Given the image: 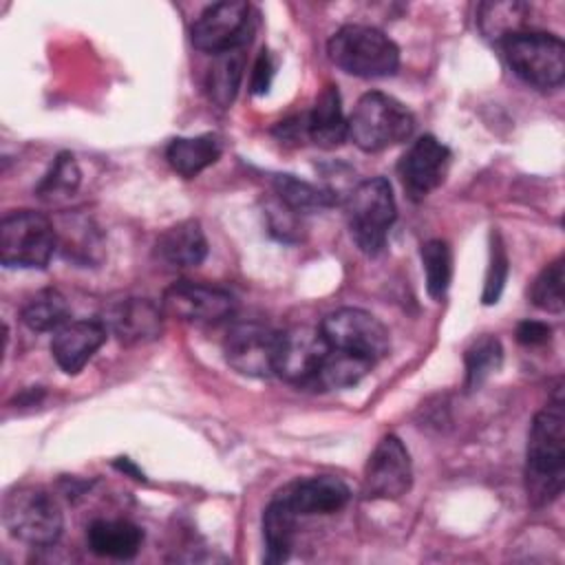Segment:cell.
I'll use <instances>...</instances> for the list:
<instances>
[{"mask_svg": "<svg viewBox=\"0 0 565 565\" xmlns=\"http://www.w3.org/2000/svg\"><path fill=\"white\" fill-rule=\"evenodd\" d=\"M565 481V411L558 397L532 419L525 450V488L534 505L554 501Z\"/></svg>", "mask_w": 565, "mask_h": 565, "instance_id": "6da1fadb", "label": "cell"}, {"mask_svg": "<svg viewBox=\"0 0 565 565\" xmlns=\"http://www.w3.org/2000/svg\"><path fill=\"white\" fill-rule=\"evenodd\" d=\"M327 53L338 68L358 77H388L399 66L397 44L384 31L366 24L338 29L327 44Z\"/></svg>", "mask_w": 565, "mask_h": 565, "instance_id": "7a4b0ae2", "label": "cell"}, {"mask_svg": "<svg viewBox=\"0 0 565 565\" xmlns=\"http://www.w3.org/2000/svg\"><path fill=\"white\" fill-rule=\"evenodd\" d=\"M413 113L395 97L371 90L364 93L349 117V137L364 152H380L413 135Z\"/></svg>", "mask_w": 565, "mask_h": 565, "instance_id": "3957f363", "label": "cell"}, {"mask_svg": "<svg viewBox=\"0 0 565 565\" xmlns=\"http://www.w3.org/2000/svg\"><path fill=\"white\" fill-rule=\"evenodd\" d=\"M395 216L397 205L393 188L384 177H371L358 183L347 196L351 236L355 245L369 256H375L384 249Z\"/></svg>", "mask_w": 565, "mask_h": 565, "instance_id": "277c9868", "label": "cell"}, {"mask_svg": "<svg viewBox=\"0 0 565 565\" xmlns=\"http://www.w3.org/2000/svg\"><path fill=\"white\" fill-rule=\"evenodd\" d=\"M503 53L510 68L530 86L550 90L565 77V44L558 35L545 31H519L508 35Z\"/></svg>", "mask_w": 565, "mask_h": 565, "instance_id": "5b68a950", "label": "cell"}, {"mask_svg": "<svg viewBox=\"0 0 565 565\" xmlns=\"http://www.w3.org/2000/svg\"><path fill=\"white\" fill-rule=\"evenodd\" d=\"M4 527L9 534L33 547H49L62 536L64 516L51 492L22 486L4 499Z\"/></svg>", "mask_w": 565, "mask_h": 565, "instance_id": "8992f818", "label": "cell"}, {"mask_svg": "<svg viewBox=\"0 0 565 565\" xmlns=\"http://www.w3.org/2000/svg\"><path fill=\"white\" fill-rule=\"evenodd\" d=\"M57 247L53 223L33 210H18L0 223V260L4 267L42 269Z\"/></svg>", "mask_w": 565, "mask_h": 565, "instance_id": "52a82bcc", "label": "cell"}, {"mask_svg": "<svg viewBox=\"0 0 565 565\" xmlns=\"http://www.w3.org/2000/svg\"><path fill=\"white\" fill-rule=\"evenodd\" d=\"M329 349L360 355L369 362H380L388 349V329L369 311L358 307H342L322 318L318 324Z\"/></svg>", "mask_w": 565, "mask_h": 565, "instance_id": "ba28073f", "label": "cell"}, {"mask_svg": "<svg viewBox=\"0 0 565 565\" xmlns=\"http://www.w3.org/2000/svg\"><path fill=\"white\" fill-rule=\"evenodd\" d=\"M413 486V463L404 441L397 435H384L362 475V494L366 499H399Z\"/></svg>", "mask_w": 565, "mask_h": 565, "instance_id": "9c48e42d", "label": "cell"}, {"mask_svg": "<svg viewBox=\"0 0 565 565\" xmlns=\"http://www.w3.org/2000/svg\"><path fill=\"white\" fill-rule=\"evenodd\" d=\"M278 333L271 327L247 320L236 322L227 329L223 338V355L225 362L243 375L249 377H267L274 373Z\"/></svg>", "mask_w": 565, "mask_h": 565, "instance_id": "30bf717a", "label": "cell"}, {"mask_svg": "<svg viewBox=\"0 0 565 565\" xmlns=\"http://www.w3.org/2000/svg\"><path fill=\"white\" fill-rule=\"evenodd\" d=\"M190 40L199 51L223 53L245 46L249 40V4L241 0H225L210 4L194 20Z\"/></svg>", "mask_w": 565, "mask_h": 565, "instance_id": "8fae6325", "label": "cell"}, {"mask_svg": "<svg viewBox=\"0 0 565 565\" xmlns=\"http://www.w3.org/2000/svg\"><path fill=\"white\" fill-rule=\"evenodd\" d=\"M161 307L166 316L185 320V322H218L230 318L236 311V298L216 285L177 280L163 296Z\"/></svg>", "mask_w": 565, "mask_h": 565, "instance_id": "7c38bea8", "label": "cell"}, {"mask_svg": "<svg viewBox=\"0 0 565 565\" xmlns=\"http://www.w3.org/2000/svg\"><path fill=\"white\" fill-rule=\"evenodd\" d=\"M329 353L320 327L298 324L278 333L274 373L294 384H313V377Z\"/></svg>", "mask_w": 565, "mask_h": 565, "instance_id": "4fadbf2b", "label": "cell"}, {"mask_svg": "<svg viewBox=\"0 0 565 565\" xmlns=\"http://www.w3.org/2000/svg\"><path fill=\"white\" fill-rule=\"evenodd\" d=\"M450 166V150L433 135H424L415 139L408 150L402 154L397 172L406 194L413 201L426 199L433 190H437Z\"/></svg>", "mask_w": 565, "mask_h": 565, "instance_id": "5bb4252c", "label": "cell"}, {"mask_svg": "<svg viewBox=\"0 0 565 565\" xmlns=\"http://www.w3.org/2000/svg\"><path fill=\"white\" fill-rule=\"evenodd\" d=\"M163 307L150 298H124L106 307L102 322L121 344H146L163 331Z\"/></svg>", "mask_w": 565, "mask_h": 565, "instance_id": "9a60e30c", "label": "cell"}, {"mask_svg": "<svg viewBox=\"0 0 565 565\" xmlns=\"http://www.w3.org/2000/svg\"><path fill=\"white\" fill-rule=\"evenodd\" d=\"M108 329L99 320H68L62 324L51 340V353L57 366L75 375L79 373L86 362L95 355V351L106 342Z\"/></svg>", "mask_w": 565, "mask_h": 565, "instance_id": "2e32d148", "label": "cell"}, {"mask_svg": "<svg viewBox=\"0 0 565 565\" xmlns=\"http://www.w3.org/2000/svg\"><path fill=\"white\" fill-rule=\"evenodd\" d=\"M278 497L298 514H333L342 510L351 497L347 483L331 475H318L309 479H298L285 486Z\"/></svg>", "mask_w": 565, "mask_h": 565, "instance_id": "e0dca14e", "label": "cell"}, {"mask_svg": "<svg viewBox=\"0 0 565 565\" xmlns=\"http://www.w3.org/2000/svg\"><path fill=\"white\" fill-rule=\"evenodd\" d=\"M161 263L174 269L196 267L207 256V238L199 221L188 218L168 230H163L157 238L154 247Z\"/></svg>", "mask_w": 565, "mask_h": 565, "instance_id": "ac0fdd59", "label": "cell"}, {"mask_svg": "<svg viewBox=\"0 0 565 565\" xmlns=\"http://www.w3.org/2000/svg\"><path fill=\"white\" fill-rule=\"evenodd\" d=\"M307 119V137L320 148H335L349 137V119L342 110V97L335 84H324Z\"/></svg>", "mask_w": 565, "mask_h": 565, "instance_id": "d6986e66", "label": "cell"}, {"mask_svg": "<svg viewBox=\"0 0 565 565\" xmlns=\"http://www.w3.org/2000/svg\"><path fill=\"white\" fill-rule=\"evenodd\" d=\"M86 543L97 556L126 561L141 550L143 532L139 525L126 519H99L90 523L86 532Z\"/></svg>", "mask_w": 565, "mask_h": 565, "instance_id": "ffe728a7", "label": "cell"}, {"mask_svg": "<svg viewBox=\"0 0 565 565\" xmlns=\"http://www.w3.org/2000/svg\"><path fill=\"white\" fill-rule=\"evenodd\" d=\"M221 141L214 135H196V137H177L168 143L166 148V159L170 168L185 177L192 179L212 163L218 161L221 157Z\"/></svg>", "mask_w": 565, "mask_h": 565, "instance_id": "44dd1931", "label": "cell"}, {"mask_svg": "<svg viewBox=\"0 0 565 565\" xmlns=\"http://www.w3.org/2000/svg\"><path fill=\"white\" fill-rule=\"evenodd\" d=\"M298 514L276 494L263 512V539H265V561L282 563L289 558L296 539Z\"/></svg>", "mask_w": 565, "mask_h": 565, "instance_id": "7402d4cb", "label": "cell"}, {"mask_svg": "<svg viewBox=\"0 0 565 565\" xmlns=\"http://www.w3.org/2000/svg\"><path fill=\"white\" fill-rule=\"evenodd\" d=\"M274 190L278 201L289 207L294 214H309L320 212L338 203L335 192L329 188H318L309 181H302L291 174H278L274 177Z\"/></svg>", "mask_w": 565, "mask_h": 565, "instance_id": "603a6c76", "label": "cell"}, {"mask_svg": "<svg viewBox=\"0 0 565 565\" xmlns=\"http://www.w3.org/2000/svg\"><path fill=\"white\" fill-rule=\"evenodd\" d=\"M243 62H245L243 46H236V49L214 55V62L207 71L205 88H207L210 99L216 106L227 108L234 102L238 86H241V77H243Z\"/></svg>", "mask_w": 565, "mask_h": 565, "instance_id": "cb8c5ba5", "label": "cell"}, {"mask_svg": "<svg viewBox=\"0 0 565 565\" xmlns=\"http://www.w3.org/2000/svg\"><path fill=\"white\" fill-rule=\"evenodd\" d=\"M20 316L31 331H57L71 320V307L62 291L46 287L24 302Z\"/></svg>", "mask_w": 565, "mask_h": 565, "instance_id": "d4e9b609", "label": "cell"}, {"mask_svg": "<svg viewBox=\"0 0 565 565\" xmlns=\"http://www.w3.org/2000/svg\"><path fill=\"white\" fill-rule=\"evenodd\" d=\"M371 369H373V362L360 355L329 349V353L324 355L313 377V384L322 388H349V386H355Z\"/></svg>", "mask_w": 565, "mask_h": 565, "instance_id": "484cf974", "label": "cell"}, {"mask_svg": "<svg viewBox=\"0 0 565 565\" xmlns=\"http://www.w3.org/2000/svg\"><path fill=\"white\" fill-rule=\"evenodd\" d=\"M530 7L525 2H483L479 4V29L486 38L503 42L508 35L523 31Z\"/></svg>", "mask_w": 565, "mask_h": 565, "instance_id": "4316f807", "label": "cell"}, {"mask_svg": "<svg viewBox=\"0 0 565 565\" xmlns=\"http://www.w3.org/2000/svg\"><path fill=\"white\" fill-rule=\"evenodd\" d=\"M79 181L82 172L75 157L71 152H60L35 185V194L44 203H60L77 192Z\"/></svg>", "mask_w": 565, "mask_h": 565, "instance_id": "83f0119b", "label": "cell"}, {"mask_svg": "<svg viewBox=\"0 0 565 565\" xmlns=\"http://www.w3.org/2000/svg\"><path fill=\"white\" fill-rule=\"evenodd\" d=\"M503 362V347L494 335H481L470 342L463 353L466 364V388H479L492 373L501 369Z\"/></svg>", "mask_w": 565, "mask_h": 565, "instance_id": "f1b7e54d", "label": "cell"}, {"mask_svg": "<svg viewBox=\"0 0 565 565\" xmlns=\"http://www.w3.org/2000/svg\"><path fill=\"white\" fill-rule=\"evenodd\" d=\"M422 265L426 276V289L430 298H444L452 280V254L450 245L441 238H430L422 245Z\"/></svg>", "mask_w": 565, "mask_h": 565, "instance_id": "f546056e", "label": "cell"}, {"mask_svg": "<svg viewBox=\"0 0 565 565\" xmlns=\"http://www.w3.org/2000/svg\"><path fill=\"white\" fill-rule=\"evenodd\" d=\"M563 263H565L563 256H558L556 260L545 265L527 291L532 305L547 313H561L563 305H565V300H563V278H565Z\"/></svg>", "mask_w": 565, "mask_h": 565, "instance_id": "4dcf8cb0", "label": "cell"}, {"mask_svg": "<svg viewBox=\"0 0 565 565\" xmlns=\"http://www.w3.org/2000/svg\"><path fill=\"white\" fill-rule=\"evenodd\" d=\"M508 271H510V260H508V252L503 247L501 234L492 232V245H490V263H488V271H486V282H483V291H481V300L483 305H494L505 287L508 280Z\"/></svg>", "mask_w": 565, "mask_h": 565, "instance_id": "1f68e13d", "label": "cell"}, {"mask_svg": "<svg viewBox=\"0 0 565 565\" xmlns=\"http://www.w3.org/2000/svg\"><path fill=\"white\" fill-rule=\"evenodd\" d=\"M274 73H276V66H274V60H271V53L267 49H263L252 66V77H249V86H252V93L254 95H265L271 86V79H274Z\"/></svg>", "mask_w": 565, "mask_h": 565, "instance_id": "d6a6232c", "label": "cell"}, {"mask_svg": "<svg viewBox=\"0 0 565 565\" xmlns=\"http://www.w3.org/2000/svg\"><path fill=\"white\" fill-rule=\"evenodd\" d=\"M552 338V327L541 322V320H523L516 327V340L525 347H539L550 342Z\"/></svg>", "mask_w": 565, "mask_h": 565, "instance_id": "836d02e7", "label": "cell"}, {"mask_svg": "<svg viewBox=\"0 0 565 565\" xmlns=\"http://www.w3.org/2000/svg\"><path fill=\"white\" fill-rule=\"evenodd\" d=\"M115 466H117V468H119V470H124V472H128V475H132V477H135V479H143V475H141V472H139V470H137V468H135V466H132V463H130V459H119V461H117V463H115Z\"/></svg>", "mask_w": 565, "mask_h": 565, "instance_id": "e575fe53", "label": "cell"}]
</instances>
